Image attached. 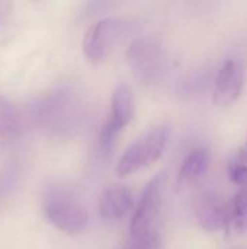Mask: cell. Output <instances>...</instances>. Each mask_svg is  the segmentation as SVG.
<instances>
[{"label":"cell","instance_id":"obj_1","mask_svg":"<svg viewBox=\"0 0 247 249\" xmlns=\"http://www.w3.org/2000/svg\"><path fill=\"white\" fill-rule=\"evenodd\" d=\"M170 136L172 128L167 124L151 127L124 150L115 168L116 175L119 178H125L157 162L163 156L170 142Z\"/></svg>","mask_w":247,"mask_h":249},{"label":"cell","instance_id":"obj_2","mask_svg":"<svg viewBox=\"0 0 247 249\" xmlns=\"http://www.w3.org/2000/svg\"><path fill=\"white\" fill-rule=\"evenodd\" d=\"M42 212L49 225L68 236L80 235L89 223L86 209L63 191H49L44 197Z\"/></svg>","mask_w":247,"mask_h":249},{"label":"cell","instance_id":"obj_3","mask_svg":"<svg viewBox=\"0 0 247 249\" xmlns=\"http://www.w3.org/2000/svg\"><path fill=\"white\" fill-rule=\"evenodd\" d=\"M131 31L130 22L119 18H103L93 23L83 39V51L89 61H103Z\"/></svg>","mask_w":247,"mask_h":249},{"label":"cell","instance_id":"obj_4","mask_svg":"<svg viewBox=\"0 0 247 249\" xmlns=\"http://www.w3.org/2000/svg\"><path fill=\"white\" fill-rule=\"evenodd\" d=\"M165 185L166 172L157 174L147 182L137 204V209L134 210L130 220V235H137L150 229H156V222L163 203Z\"/></svg>","mask_w":247,"mask_h":249},{"label":"cell","instance_id":"obj_5","mask_svg":"<svg viewBox=\"0 0 247 249\" xmlns=\"http://www.w3.org/2000/svg\"><path fill=\"white\" fill-rule=\"evenodd\" d=\"M127 61L140 80L151 83L163 71L165 55L154 39L144 36L131 42L127 50Z\"/></svg>","mask_w":247,"mask_h":249},{"label":"cell","instance_id":"obj_6","mask_svg":"<svg viewBox=\"0 0 247 249\" xmlns=\"http://www.w3.org/2000/svg\"><path fill=\"white\" fill-rule=\"evenodd\" d=\"M245 86V70L240 61L237 60H227L218 71L213 101L218 107H229L234 104Z\"/></svg>","mask_w":247,"mask_h":249},{"label":"cell","instance_id":"obj_7","mask_svg":"<svg viewBox=\"0 0 247 249\" xmlns=\"http://www.w3.org/2000/svg\"><path fill=\"white\" fill-rule=\"evenodd\" d=\"M197 217L208 232H217L229 226V207L214 190H207L198 200Z\"/></svg>","mask_w":247,"mask_h":249},{"label":"cell","instance_id":"obj_8","mask_svg":"<svg viewBox=\"0 0 247 249\" xmlns=\"http://www.w3.org/2000/svg\"><path fill=\"white\" fill-rule=\"evenodd\" d=\"M134 200L131 191L124 185H111L105 188L99 200V214L103 220L115 222L124 219L132 209Z\"/></svg>","mask_w":247,"mask_h":249},{"label":"cell","instance_id":"obj_9","mask_svg":"<svg viewBox=\"0 0 247 249\" xmlns=\"http://www.w3.org/2000/svg\"><path fill=\"white\" fill-rule=\"evenodd\" d=\"M135 112V98L132 89L127 83H121L114 89L111 98V118L108 123L121 131L131 123Z\"/></svg>","mask_w":247,"mask_h":249},{"label":"cell","instance_id":"obj_10","mask_svg":"<svg viewBox=\"0 0 247 249\" xmlns=\"http://www.w3.org/2000/svg\"><path fill=\"white\" fill-rule=\"evenodd\" d=\"M210 163L211 156L207 149L199 147L192 150L182 162V166L178 174V187L183 188L197 182L208 171Z\"/></svg>","mask_w":247,"mask_h":249},{"label":"cell","instance_id":"obj_11","mask_svg":"<svg viewBox=\"0 0 247 249\" xmlns=\"http://www.w3.org/2000/svg\"><path fill=\"white\" fill-rule=\"evenodd\" d=\"M20 134V118L16 108L0 96V149L12 144Z\"/></svg>","mask_w":247,"mask_h":249},{"label":"cell","instance_id":"obj_12","mask_svg":"<svg viewBox=\"0 0 247 249\" xmlns=\"http://www.w3.org/2000/svg\"><path fill=\"white\" fill-rule=\"evenodd\" d=\"M237 233L247 232V187L240 188L229 206V226Z\"/></svg>","mask_w":247,"mask_h":249},{"label":"cell","instance_id":"obj_13","mask_svg":"<svg viewBox=\"0 0 247 249\" xmlns=\"http://www.w3.org/2000/svg\"><path fill=\"white\" fill-rule=\"evenodd\" d=\"M122 249H160V236L157 229L131 235L128 244Z\"/></svg>","mask_w":247,"mask_h":249},{"label":"cell","instance_id":"obj_14","mask_svg":"<svg viewBox=\"0 0 247 249\" xmlns=\"http://www.w3.org/2000/svg\"><path fill=\"white\" fill-rule=\"evenodd\" d=\"M229 177L236 185H240L242 188L247 187V165L239 162L231 163L229 168Z\"/></svg>","mask_w":247,"mask_h":249}]
</instances>
